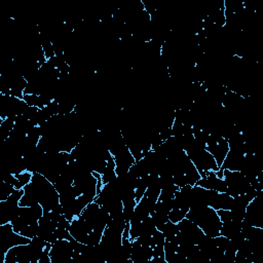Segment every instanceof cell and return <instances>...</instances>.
<instances>
[{
    "label": "cell",
    "mask_w": 263,
    "mask_h": 263,
    "mask_svg": "<svg viewBox=\"0 0 263 263\" xmlns=\"http://www.w3.org/2000/svg\"><path fill=\"white\" fill-rule=\"evenodd\" d=\"M186 218L196 224L204 234L213 237L220 235L222 221L213 208L206 205L191 208L187 212Z\"/></svg>",
    "instance_id": "obj_1"
},
{
    "label": "cell",
    "mask_w": 263,
    "mask_h": 263,
    "mask_svg": "<svg viewBox=\"0 0 263 263\" xmlns=\"http://www.w3.org/2000/svg\"><path fill=\"white\" fill-rule=\"evenodd\" d=\"M187 155L201 177H203L208 172H217L220 168L214 156L206 149H194L187 152Z\"/></svg>",
    "instance_id": "obj_2"
},
{
    "label": "cell",
    "mask_w": 263,
    "mask_h": 263,
    "mask_svg": "<svg viewBox=\"0 0 263 263\" xmlns=\"http://www.w3.org/2000/svg\"><path fill=\"white\" fill-rule=\"evenodd\" d=\"M223 179L227 185L226 193L232 197L245 194L251 185L243 174L239 171L223 170Z\"/></svg>",
    "instance_id": "obj_3"
},
{
    "label": "cell",
    "mask_w": 263,
    "mask_h": 263,
    "mask_svg": "<svg viewBox=\"0 0 263 263\" xmlns=\"http://www.w3.org/2000/svg\"><path fill=\"white\" fill-rule=\"evenodd\" d=\"M91 230L92 229L90 228V226L80 215L73 218V220L71 221L70 233L72 237L79 242L85 243L87 236Z\"/></svg>",
    "instance_id": "obj_4"
},
{
    "label": "cell",
    "mask_w": 263,
    "mask_h": 263,
    "mask_svg": "<svg viewBox=\"0 0 263 263\" xmlns=\"http://www.w3.org/2000/svg\"><path fill=\"white\" fill-rule=\"evenodd\" d=\"M195 185H198L202 188L215 190L217 192H226L227 185L223 178H219L216 175V172H208L203 177H201Z\"/></svg>",
    "instance_id": "obj_5"
},
{
    "label": "cell",
    "mask_w": 263,
    "mask_h": 263,
    "mask_svg": "<svg viewBox=\"0 0 263 263\" xmlns=\"http://www.w3.org/2000/svg\"><path fill=\"white\" fill-rule=\"evenodd\" d=\"M245 151L241 149H229L222 165L220 166L223 170L229 171H239L242 160L245 158Z\"/></svg>",
    "instance_id": "obj_6"
},
{
    "label": "cell",
    "mask_w": 263,
    "mask_h": 263,
    "mask_svg": "<svg viewBox=\"0 0 263 263\" xmlns=\"http://www.w3.org/2000/svg\"><path fill=\"white\" fill-rule=\"evenodd\" d=\"M240 231H241V221L239 222L235 220H229L222 223L220 235L231 239L232 237L237 235Z\"/></svg>",
    "instance_id": "obj_7"
},
{
    "label": "cell",
    "mask_w": 263,
    "mask_h": 263,
    "mask_svg": "<svg viewBox=\"0 0 263 263\" xmlns=\"http://www.w3.org/2000/svg\"><path fill=\"white\" fill-rule=\"evenodd\" d=\"M157 229L163 233L165 240H167V241H175L176 236L179 231L177 223H173L170 220L167 222H165L164 224H162L161 226H159Z\"/></svg>",
    "instance_id": "obj_8"
},
{
    "label": "cell",
    "mask_w": 263,
    "mask_h": 263,
    "mask_svg": "<svg viewBox=\"0 0 263 263\" xmlns=\"http://www.w3.org/2000/svg\"><path fill=\"white\" fill-rule=\"evenodd\" d=\"M32 176H33V174L30 173V172H27V171L24 172V173L15 175L16 181H15L14 188L15 189H23L26 185H28L31 182Z\"/></svg>",
    "instance_id": "obj_9"
},
{
    "label": "cell",
    "mask_w": 263,
    "mask_h": 263,
    "mask_svg": "<svg viewBox=\"0 0 263 263\" xmlns=\"http://www.w3.org/2000/svg\"><path fill=\"white\" fill-rule=\"evenodd\" d=\"M186 212L182 211L179 208H172V210L168 213V220L173 223H178L181 220H183L186 217Z\"/></svg>",
    "instance_id": "obj_10"
},
{
    "label": "cell",
    "mask_w": 263,
    "mask_h": 263,
    "mask_svg": "<svg viewBox=\"0 0 263 263\" xmlns=\"http://www.w3.org/2000/svg\"><path fill=\"white\" fill-rule=\"evenodd\" d=\"M38 228H39V225H38V222L36 223H32V224H29L27 225L21 232L20 234L28 237V238H33L34 236H36L38 234Z\"/></svg>",
    "instance_id": "obj_11"
}]
</instances>
